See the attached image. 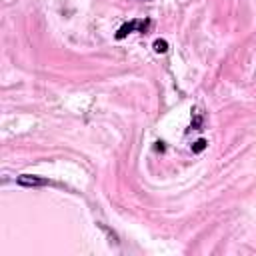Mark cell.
Segmentation results:
<instances>
[{
  "instance_id": "obj_3",
  "label": "cell",
  "mask_w": 256,
  "mask_h": 256,
  "mask_svg": "<svg viewBox=\"0 0 256 256\" xmlns=\"http://www.w3.org/2000/svg\"><path fill=\"white\" fill-rule=\"evenodd\" d=\"M206 146H208L206 140H204V138H198V140L192 144V152H194V154H200V152H202L204 148H206Z\"/></svg>"
},
{
  "instance_id": "obj_2",
  "label": "cell",
  "mask_w": 256,
  "mask_h": 256,
  "mask_svg": "<svg viewBox=\"0 0 256 256\" xmlns=\"http://www.w3.org/2000/svg\"><path fill=\"white\" fill-rule=\"evenodd\" d=\"M18 184L20 186H44V184H48V180L40 178V176H32V174H20Z\"/></svg>"
},
{
  "instance_id": "obj_4",
  "label": "cell",
  "mask_w": 256,
  "mask_h": 256,
  "mask_svg": "<svg viewBox=\"0 0 256 256\" xmlns=\"http://www.w3.org/2000/svg\"><path fill=\"white\" fill-rule=\"evenodd\" d=\"M168 50V42L166 40H154V52L156 54H164Z\"/></svg>"
},
{
  "instance_id": "obj_5",
  "label": "cell",
  "mask_w": 256,
  "mask_h": 256,
  "mask_svg": "<svg viewBox=\"0 0 256 256\" xmlns=\"http://www.w3.org/2000/svg\"><path fill=\"white\" fill-rule=\"evenodd\" d=\"M200 128H202V114L196 112L194 114V120L190 122V130H200Z\"/></svg>"
},
{
  "instance_id": "obj_1",
  "label": "cell",
  "mask_w": 256,
  "mask_h": 256,
  "mask_svg": "<svg viewBox=\"0 0 256 256\" xmlns=\"http://www.w3.org/2000/svg\"><path fill=\"white\" fill-rule=\"evenodd\" d=\"M148 26H150V20H130V22H126V24H122L120 28H118V32H116V40H122L124 36H128V34L134 32V30L146 32Z\"/></svg>"
}]
</instances>
